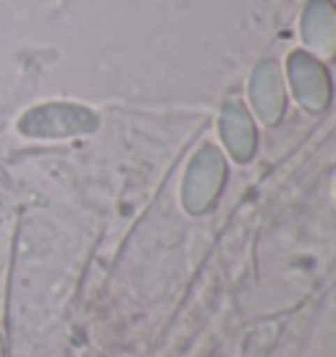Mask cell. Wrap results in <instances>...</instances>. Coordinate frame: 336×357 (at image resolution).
<instances>
[{"label":"cell","instance_id":"cell-1","mask_svg":"<svg viewBox=\"0 0 336 357\" xmlns=\"http://www.w3.org/2000/svg\"><path fill=\"white\" fill-rule=\"evenodd\" d=\"M305 37L321 53H334L336 45V13L331 6H326L323 0H318L310 6V11L305 16Z\"/></svg>","mask_w":336,"mask_h":357}]
</instances>
